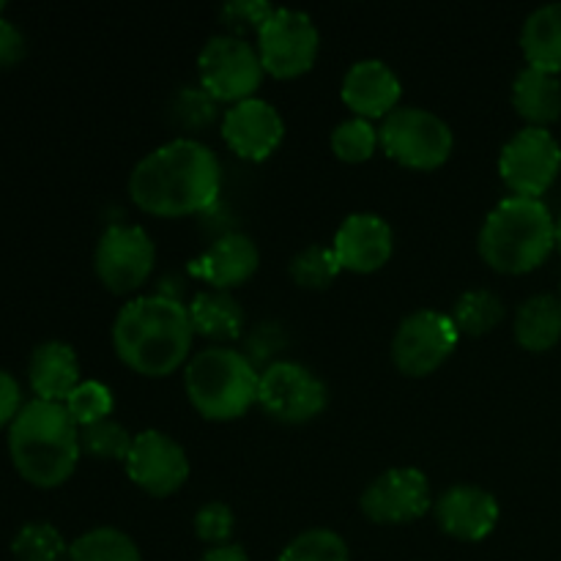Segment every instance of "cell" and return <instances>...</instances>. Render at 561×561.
I'll use <instances>...</instances> for the list:
<instances>
[{"label": "cell", "instance_id": "4", "mask_svg": "<svg viewBox=\"0 0 561 561\" xmlns=\"http://www.w3.org/2000/svg\"><path fill=\"white\" fill-rule=\"evenodd\" d=\"M553 247L557 219L540 197H504L480 230V255L488 266L504 274L535 272Z\"/></svg>", "mask_w": 561, "mask_h": 561}, {"label": "cell", "instance_id": "37", "mask_svg": "<svg viewBox=\"0 0 561 561\" xmlns=\"http://www.w3.org/2000/svg\"><path fill=\"white\" fill-rule=\"evenodd\" d=\"M25 58V36L16 25L0 20V66H14Z\"/></svg>", "mask_w": 561, "mask_h": 561}, {"label": "cell", "instance_id": "5", "mask_svg": "<svg viewBox=\"0 0 561 561\" xmlns=\"http://www.w3.org/2000/svg\"><path fill=\"white\" fill-rule=\"evenodd\" d=\"M261 373L233 348H206L186 365L184 387L190 403L206 420L230 422L257 403Z\"/></svg>", "mask_w": 561, "mask_h": 561}, {"label": "cell", "instance_id": "32", "mask_svg": "<svg viewBox=\"0 0 561 561\" xmlns=\"http://www.w3.org/2000/svg\"><path fill=\"white\" fill-rule=\"evenodd\" d=\"M64 405L71 420L77 422V427H88L93 422L110 420V414H113V392L102 381H80Z\"/></svg>", "mask_w": 561, "mask_h": 561}, {"label": "cell", "instance_id": "9", "mask_svg": "<svg viewBox=\"0 0 561 561\" xmlns=\"http://www.w3.org/2000/svg\"><path fill=\"white\" fill-rule=\"evenodd\" d=\"M327 387L299 362H274L261 373L257 405L285 425L310 422L327 409Z\"/></svg>", "mask_w": 561, "mask_h": 561}, {"label": "cell", "instance_id": "8", "mask_svg": "<svg viewBox=\"0 0 561 561\" xmlns=\"http://www.w3.org/2000/svg\"><path fill=\"white\" fill-rule=\"evenodd\" d=\"M504 184L520 197H540L561 173V146L557 137L540 126H526L510 137L499 157Z\"/></svg>", "mask_w": 561, "mask_h": 561}, {"label": "cell", "instance_id": "41", "mask_svg": "<svg viewBox=\"0 0 561 561\" xmlns=\"http://www.w3.org/2000/svg\"><path fill=\"white\" fill-rule=\"evenodd\" d=\"M557 296H559V299H561V285H559V294H557Z\"/></svg>", "mask_w": 561, "mask_h": 561}, {"label": "cell", "instance_id": "31", "mask_svg": "<svg viewBox=\"0 0 561 561\" xmlns=\"http://www.w3.org/2000/svg\"><path fill=\"white\" fill-rule=\"evenodd\" d=\"M279 561H351V557L337 531L310 529L285 548Z\"/></svg>", "mask_w": 561, "mask_h": 561}, {"label": "cell", "instance_id": "6", "mask_svg": "<svg viewBox=\"0 0 561 561\" xmlns=\"http://www.w3.org/2000/svg\"><path fill=\"white\" fill-rule=\"evenodd\" d=\"M378 137L383 151L411 170L442 168L455 146L447 121L422 107H398L389 113L378 129Z\"/></svg>", "mask_w": 561, "mask_h": 561}, {"label": "cell", "instance_id": "15", "mask_svg": "<svg viewBox=\"0 0 561 561\" xmlns=\"http://www.w3.org/2000/svg\"><path fill=\"white\" fill-rule=\"evenodd\" d=\"M222 137L241 159L261 162V159L274 153V148L283 142V115L266 99H244V102H236L225 113Z\"/></svg>", "mask_w": 561, "mask_h": 561}, {"label": "cell", "instance_id": "42", "mask_svg": "<svg viewBox=\"0 0 561 561\" xmlns=\"http://www.w3.org/2000/svg\"><path fill=\"white\" fill-rule=\"evenodd\" d=\"M66 561H69V559H66Z\"/></svg>", "mask_w": 561, "mask_h": 561}, {"label": "cell", "instance_id": "38", "mask_svg": "<svg viewBox=\"0 0 561 561\" xmlns=\"http://www.w3.org/2000/svg\"><path fill=\"white\" fill-rule=\"evenodd\" d=\"M201 561H250L247 559L244 548L239 546H219V548H208L206 553H203Z\"/></svg>", "mask_w": 561, "mask_h": 561}, {"label": "cell", "instance_id": "23", "mask_svg": "<svg viewBox=\"0 0 561 561\" xmlns=\"http://www.w3.org/2000/svg\"><path fill=\"white\" fill-rule=\"evenodd\" d=\"M520 49L535 69L561 71V3L540 5L529 14L520 31Z\"/></svg>", "mask_w": 561, "mask_h": 561}, {"label": "cell", "instance_id": "35", "mask_svg": "<svg viewBox=\"0 0 561 561\" xmlns=\"http://www.w3.org/2000/svg\"><path fill=\"white\" fill-rule=\"evenodd\" d=\"M214 102H217V99L208 96L206 91H192V88H186V91H181L179 96H175V118L184 126H190V129L192 126L201 129V126L214 121Z\"/></svg>", "mask_w": 561, "mask_h": 561}, {"label": "cell", "instance_id": "12", "mask_svg": "<svg viewBox=\"0 0 561 561\" xmlns=\"http://www.w3.org/2000/svg\"><path fill=\"white\" fill-rule=\"evenodd\" d=\"M157 247L137 225H110L96 244V274L113 294H131L151 277Z\"/></svg>", "mask_w": 561, "mask_h": 561}, {"label": "cell", "instance_id": "27", "mask_svg": "<svg viewBox=\"0 0 561 561\" xmlns=\"http://www.w3.org/2000/svg\"><path fill=\"white\" fill-rule=\"evenodd\" d=\"M16 561H64L69 546L53 524H25L11 542Z\"/></svg>", "mask_w": 561, "mask_h": 561}, {"label": "cell", "instance_id": "3", "mask_svg": "<svg viewBox=\"0 0 561 561\" xmlns=\"http://www.w3.org/2000/svg\"><path fill=\"white\" fill-rule=\"evenodd\" d=\"M14 469L36 488H58L75 474L80 460V427L64 403L31 400L9 425Z\"/></svg>", "mask_w": 561, "mask_h": 561}, {"label": "cell", "instance_id": "29", "mask_svg": "<svg viewBox=\"0 0 561 561\" xmlns=\"http://www.w3.org/2000/svg\"><path fill=\"white\" fill-rule=\"evenodd\" d=\"M378 142H381L378 129L367 118H348L332 131V151L348 164L367 162L376 153Z\"/></svg>", "mask_w": 561, "mask_h": 561}, {"label": "cell", "instance_id": "1", "mask_svg": "<svg viewBox=\"0 0 561 561\" xmlns=\"http://www.w3.org/2000/svg\"><path fill=\"white\" fill-rule=\"evenodd\" d=\"M222 170L217 153L192 137H179L153 148L135 164L129 195L153 217H190L217 203Z\"/></svg>", "mask_w": 561, "mask_h": 561}, {"label": "cell", "instance_id": "26", "mask_svg": "<svg viewBox=\"0 0 561 561\" xmlns=\"http://www.w3.org/2000/svg\"><path fill=\"white\" fill-rule=\"evenodd\" d=\"M69 561H142L135 540L113 526L85 531L69 546Z\"/></svg>", "mask_w": 561, "mask_h": 561}, {"label": "cell", "instance_id": "14", "mask_svg": "<svg viewBox=\"0 0 561 561\" xmlns=\"http://www.w3.org/2000/svg\"><path fill=\"white\" fill-rule=\"evenodd\" d=\"M431 482L420 469H389L362 493V513L373 524H411L431 510Z\"/></svg>", "mask_w": 561, "mask_h": 561}, {"label": "cell", "instance_id": "28", "mask_svg": "<svg viewBox=\"0 0 561 561\" xmlns=\"http://www.w3.org/2000/svg\"><path fill=\"white\" fill-rule=\"evenodd\" d=\"M343 272L337 255H334L332 247L323 244H310L299 252V255L290 261V277L296 285L310 290L329 288V285L337 279V274Z\"/></svg>", "mask_w": 561, "mask_h": 561}, {"label": "cell", "instance_id": "7", "mask_svg": "<svg viewBox=\"0 0 561 561\" xmlns=\"http://www.w3.org/2000/svg\"><path fill=\"white\" fill-rule=\"evenodd\" d=\"M201 85L217 102H244L255 96L263 80L261 55L241 36H214L197 55Z\"/></svg>", "mask_w": 561, "mask_h": 561}, {"label": "cell", "instance_id": "20", "mask_svg": "<svg viewBox=\"0 0 561 561\" xmlns=\"http://www.w3.org/2000/svg\"><path fill=\"white\" fill-rule=\"evenodd\" d=\"M27 376H31V387L38 400L66 403V398L80 383V362H77L75 348L60 340H47L31 354Z\"/></svg>", "mask_w": 561, "mask_h": 561}, {"label": "cell", "instance_id": "33", "mask_svg": "<svg viewBox=\"0 0 561 561\" xmlns=\"http://www.w3.org/2000/svg\"><path fill=\"white\" fill-rule=\"evenodd\" d=\"M236 515L225 502H208L195 513V535L208 546H228L233 535Z\"/></svg>", "mask_w": 561, "mask_h": 561}, {"label": "cell", "instance_id": "36", "mask_svg": "<svg viewBox=\"0 0 561 561\" xmlns=\"http://www.w3.org/2000/svg\"><path fill=\"white\" fill-rule=\"evenodd\" d=\"M20 411H22L20 383H16V378L11 376V373L0 370V427L11 425Z\"/></svg>", "mask_w": 561, "mask_h": 561}, {"label": "cell", "instance_id": "19", "mask_svg": "<svg viewBox=\"0 0 561 561\" xmlns=\"http://www.w3.org/2000/svg\"><path fill=\"white\" fill-rule=\"evenodd\" d=\"M261 252L255 241L244 233H228L214 241L201 257L190 263V272L203 283L214 285V290H228L247 283L257 272Z\"/></svg>", "mask_w": 561, "mask_h": 561}, {"label": "cell", "instance_id": "13", "mask_svg": "<svg viewBox=\"0 0 561 561\" xmlns=\"http://www.w3.org/2000/svg\"><path fill=\"white\" fill-rule=\"evenodd\" d=\"M126 474L140 491L164 499L181 491L190 477V458L184 447L162 431H142L131 442Z\"/></svg>", "mask_w": 561, "mask_h": 561}, {"label": "cell", "instance_id": "25", "mask_svg": "<svg viewBox=\"0 0 561 561\" xmlns=\"http://www.w3.org/2000/svg\"><path fill=\"white\" fill-rule=\"evenodd\" d=\"M449 318H453V323L458 327L460 334L480 337V334L493 332V329L502 323L504 301L499 299L493 290H466V294H460L458 301L453 305Z\"/></svg>", "mask_w": 561, "mask_h": 561}, {"label": "cell", "instance_id": "34", "mask_svg": "<svg viewBox=\"0 0 561 561\" xmlns=\"http://www.w3.org/2000/svg\"><path fill=\"white\" fill-rule=\"evenodd\" d=\"M274 14V5H268L266 0H230L222 9V22L233 31V36L244 31H257L266 25L268 16Z\"/></svg>", "mask_w": 561, "mask_h": 561}, {"label": "cell", "instance_id": "30", "mask_svg": "<svg viewBox=\"0 0 561 561\" xmlns=\"http://www.w3.org/2000/svg\"><path fill=\"white\" fill-rule=\"evenodd\" d=\"M131 442H135V436H129V431L115 420H102L88 427H80L82 453L93 455L99 460H124L126 463Z\"/></svg>", "mask_w": 561, "mask_h": 561}, {"label": "cell", "instance_id": "17", "mask_svg": "<svg viewBox=\"0 0 561 561\" xmlns=\"http://www.w3.org/2000/svg\"><path fill=\"white\" fill-rule=\"evenodd\" d=\"M436 520L444 535L460 542H480L496 529L499 502L477 485H453L438 496Z\"/></svg>", "mask_w": 561, "mask_h": 561}, {"label": "cell", "instance_id": "10", "mask_svg": "<svg viewBox=\"0 0 561 561\" xmlns=\"http://www.w3.org/2000/svg\"><path fill=\"white\" fill-rule=\"evenodd\" d=\"M257 55L268 75L290 80L312 69L318 58V27L299 9H274L257 33Z\"/></svg>", "mask_w": 561, "mask_h": 561}, {"label": "cell", "instance_id": "21", "mask_svg": "<svg viewBox=\"0 0 561 561\" xmlns=\"http://www.w3.org/2000/svg\"><path fill=\"white\" fill-rule=\"evenodd\" d=\"M513 104L520 118L531 126L546 129L548 124L561 118V80L559 75L546 69L526 66L513 82Z\"/></svg>", "mask_w": 561, "mask_h": 561}, {"label": "cell", "instance_id": "18", "mask_svg": "<svg viewBox=\"0 0 561 561\" xmlns=\"http://www.w3.org/2000/svg\"><path fill=\"white\" fill-rule=\"evenodd\" d=\"M343 102L356 113V118H387L398 110L400 77L394 75L392 66L378 58L356 60L343 77Z\"/></svg>", "mask_w": 561, "mask_h": 561}, {"label": "cell", "instance_id": "2", "mask_svg": "<svg viewBox=\"0 0 561 561\" xmlns=\"http://www.w3.org/2000/svg\"><path fill=\"white\" fill-rule=\"evenodd\" d=\"M190 310L170 296H140L121 307L113 323V345L126 367L162 378L179 370L192 351Z\"/></svg>", "mask_w": 561, "mask_h": 561}, {"label": "cell", "instance_id": "11", "mask_svg": "<svg viewBox=\"0 0 561 561\" xmlns=\"http://www.w3.org/2000/svg\"><path fill=\"white\" fill-rule=\"evenodd\" d=\"M458 340V327L444 312H411L409 318H403L392 337V362L405 376H431L449 359Z\"/></svg>", "mask_w": 561, "mask_h": 561}, {"label": "cell", "instance_id": "24", "mask_svg": "<svg viewBox=\"0 0 561 561\" xmlns=\"http://www.w3.org/2000/svg\"><path fill=\"white\" fill-rule=\"evenodd\" d=\"M186 310H190L192 329L203 337L233 340L244 329V310L228 290H203Z\"/></svg>", "mask_w": 561, "mask_h": 561}, {"label": "cell", "instance_id": "22", "mask_svg": "<svg viewBox=\"0 0 561 561\" xmlns=\"http://www.w3.org/2000/svg\"><path fill=\"white\" fill-rule=\"evenodd\" d=\"M515 340L526 351H551L561 340V299L557 294H537L515 312Z\"/></svg>", "mask_w": 561, "mask_h": 561}, {"label": "cell", "instance_id": "40", "mask_svg": "<svg viewBox=\"0 0 561 561\" xmlns=\"http://www.w3.org/2000/svg\"><path fill=\"white\" fill-rule=\"evenodd\" d=\"M3 9H5V3H3V0H0V14H3ZM0 20H3V16H0Z\"/></svg>", "mask_w": 561, "mask_h": 561}, {"label": "cell", "instance_id": "39", "mask_svg": "<svg viewBox=\"0 0 561 561\" xmlns=\"http://www.w3.org/2000/svg\"><path fill=\"white\" fill-rule=\"evenodd\" d=\"M557 250L561 252V217L557 219Z\"/></svg>", "mask_w": 561, "mask_h": 561}, {"label": "cell", "instance_id": "16", "mask_svg": "<svg viewBox=\"0 0 561 561\" xmlns=\"http://www.w3.org/2000/svg\"><path fill=\"white\" fill-rule=\"evenodd\" d=\"M340 266L356 274L378 272L392 257L394 236L378 214H351L334 233L332 244Z\"/></svg>", "mask_w": 561, "mask_h": 561}]
</instances>
